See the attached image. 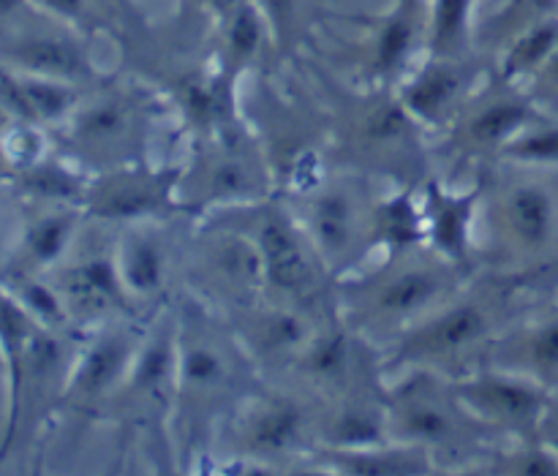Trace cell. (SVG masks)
Returning a JSON list of instances; mask_svg holds the SVG:
<instances>
[{"instance_id":"6da1fadb","label":"cell","mask_w":558,"mask_h":476,"mask_svg":"<svg viewBox=\"0 0 558 476\" xmlns=\"http://www.w3.org/2000/svg\"><path fill=\"white\" fill-rule=\"evenodd\" d=\"M259 365L232 321L194 294L174 308V403L180 444L196 450L218 419L262 387Z\"/></svg>"},{"instance_id":"7a4b0ae2","label":"cell","mask_w":558,"mask_h":476,"mask_svg":"<svg viewBox=\"0 0 558 476\" xmlns=\"http://www.w3.org/2000/svg\"><path fill=\"white\" fill-rule=\"evenodd\" d=\"M474 270L458 267L428 245L387 254L385 265L354 272L336 286L338 319L376 349L396 343L417 321L456 297Z\"/></svg>"},{"instance_id":"3957f363","label":"cell","mask_w":558,"mask_h":476,"mask_svg":"<svg viewBox=\"0 0 558 476\" xmlns=\"http://www.w3.org/2000/svg\"><path fill=\"white\" fill-rule=\"evenodd\" d=\"M390 441L420 447L436 463L483 461L494 439L456 392L452 376L412 368L392 387H385Z\"/></svg>"},{"instance_id":"277c9868","label":"cell","mask_w":558,"mask_h":476,"mask_svg":"<svg viewBox=\"0 0 558 476\" xmlns=\"http://www.w3.org/2000/svg\"><path fill=\"white\" fill-rule=\"evenodd\" d=\"M499 338V300L488 289H466L425 316L387 346L385 368H425L445 376H461L485 363Z\"/></svg>"},{"instance_id":"5b68a950","label":"cell","mask_w":558,"mask_h":476,"mask_svg":"<svg viewBox=\"0 0 558 476\" xmlns=\"http://www.w3.org/2000/svg\"><path fill=\"white\" fill-rule=\"evenodd\" d=\"M292 199H298L294 218L332 281L360 272L371 248H376V196L371 194L368 174L349 167L338 174L325 172L314 185L292 194Z\"/></svg>"},{"instance_id":"8992f818","label":"cell","mask_w":558,"mask_h":476,"mask_svg":"<svg viewBox=\"0 0 558 476\" xmlns=\"http://www.w3.org/2000/svg\"><path fill=\"white\" fill-rule=\"evenodd\" d=\"M267 194V158L251 134L232 123L199 136V152L180 180L183 212L240 210L265 202Z\"/></svg>"},{"instance_id":"52a82bcc","label":"cell","mask_w":558,"mask_h":476,"mask_svg":"<svg viewBox=\"0 0 558 476\" xmlns=\"http://www.w3.org/2000/svg\"><path fill=\"white\" fill-rule=\"evenodd\" d=\"M63 152L87 174L145 161L150 142L147 103L136 93L109 90L82 98L63 125Z\"/></svg>"},{"instance_id":"ba28073f","label":"cell","mask_w":558,"mask_h":476,"mask_svg":"<svg viewBox=\"0 0 558 476\" xmlns=\"http://www.w3.org/2000/svg\"><path fill=\"white\" fill-rule=\"evenodd\" d=\"M183 270L191 294L223 316L251 308L267 297L259 245L248 229L232 223H210L191 237Z\"/></svg>"},{"instance_id":"9c48e42d","label":"cell","mask_w":558,"mask_h":476,"mask_svg":"<svg viewBox=\"0 0 558 476\" xmlns=\"http://www.w3.org/2000/svg\"><path fill=\"white\" fill-rule=\"evenodd\" d=\"M480 216L488 221L499 261H534L548 254L558 234V202L548 183L534 178L483 180Z\"/></svg>"},{"instance_id":"30bf717a","label":"cell","mask_w":558,"mask_h":476,"mask_svg":"<svg viewBox=\"0 0 558 476\" xmlns=\"http://www.w3.org/2000/svg\"><path fill=\"white\" fill-rule=\"evenodd\" d=\"M420 129L423 125L407 112L396 93H371L347 114V125L338 134L343 150L352 156L347 167L368 178L381 172L412 185L423 167Z\"/></svg>"},{"instance_id":"8fae6325","label":"cell","mask_w":558,"mask_h":476,"mask_svg":"<svg viewBox=\"0 0 558 476\" xmlns=\"http://www.w3.org/2000/svg\"><path fill=\"white\" fill-rule=\"evenodd\" d=\"M251 210H254V223L248 232L259 245L267 297L314 310L316 303L325 300L332 276L322 265L319 254L305 237L294 212L270 199L256 202Z\"/></svg>"},{"instance_id":"7c38bea8","label":"cell","mask_w":558,"mask_h":476,"mask_svg":"<svg viewBox=\"0 0 558 476\" xmlns=\"http://www.w3.org/2000/svg\"><path fill=\"white\" fill-rule=\"evenodd\" d=\"M232 447L245 463H281L319 450L316 412L289 392H267L265 387L245 398L227 419Z\"/></svg>"},{"instance_id":"4fadbf2b","label":"cell","mask_w":558,"mask_h":476,"mask_svg":"<svg viewBox=\"0 0 558 476\" xmlns=\"http://www.w3.org/2000/svg\"><path fill=\"white\" fill-rule=\"evenodd\" d=\"M145 330L134 319L112 321L90 330L71 359L60 412L71 417H98L112 408L131 363L142 346Z\"/></svg>"},{"instance_id":"5bb4252c","label":"cell","mask_w":558,"mask_h":476,"mask_svg":"<svg viewBox=\"0 0 558 476\" xmlns=\"http://www.w3.org/2000/svg\"><path fill=\"white\" fill-rule=\"evenodd\" d=\"M180 180H183V167H147L142 161L107 169V172L90 174L82 210H85V218L118 223V227L140 221H169L183 212Z\"/></svg>"},{"instance_id":"9a60e30c","label":"cell","mask_w":558,"mask_h":476,"mask_svg":"<svg viewBox=\"0 0 558 476\" xmlns=\"http://www.w3.org/2000/svg\"><path fill=\"white\" fill-rule=\"evenodd\" d=\"M452 385L469 412L494 436H539V425L554 401L545 385L496 365H477L466 374L452 376Z\"/></svg>"},{"instance_id":"2e32d148","label":"cell","mask_w":558,"mask_h":476,"mask_svg":"<svg viewBox=\"0 0 558 476\" xmlns=\"http://www.w3.org/2000/svg\"><path fill=\"white\" fill-rule=\"evenodd\" d=\"M537 120L532 98L523 96L515 82H499L496 87H480L456 123L447 129L450 150L461 158L501 156L505 147Z\"/></svg>"},{"instance_id":"e0dca14e","label":"cell","mask_w":558,"mask_h":476,"mask_svg":"<svg viewBox=\"0 0 558 476\" xmlns=\"http://www.w3.org/2000/svg\"><path fill=\"white\" fill-rule=\"evenodd\" d=\"M52 283L63 297L71 325H80L82 330L134 319V303L120 281L114 251H98L74 261L65 259L52 270Z\"/></svg>"},{"instance_id":"ac0fdd59","label":"cell","mask_w":558,"mask_h":476,"mask_svg":"<svg viewBox=\"0 0 558 476\" xmlns=\"http://www.w3.org/2000/svg\"><path fill=\"white\" fill-rule=\"evenodd\" d=\"M120 281L134 308L161 305L172 292V281L183 270L185 254H180L167 221H140L123 227L114 245Z\"/></svg>"},{"instance_id":"d6986e66","label":"cell","mask_w":558,"mask_h":476,"mask_svg":"<svg viewBox=\"0 0 558 476\" xmlns=\"http://www.w3.org/2000/svg\"><path fill=\"white\" fill-rule=\"evenodd\" d=\"M227 319L232 321L234 332L248 349L254 363L259 365V370H292L300 354L322 330L314 321V310L276 297L259 300L256 305L238 310Z\"/></svg>"},{"instance_id":"ffe728a7","label":"cell","mask_w":558,"mask_h":476,"mask_svg":"<svg viewBox=\"0 0 558 476\" xmlns=\"http://www.w3.org/2000/svg\"><path fill=\"white\" fill-rule=\"evenodd\" d=\"M420 202L425 216V245L452 265L474 270L483 180L466 191H452L441 180L425 178Z\"/></svg>"},{"instance_id":"44dd1931","label":"cell","mask_w":558,"mask_h":476,"mask_svg":"<svg viewBox=\"0 0 558 476\" xmlns=\"http://www.w3.org/2000/svg\"><path fill=\"white\" fill-rule=\"evenodd\" d=\"M477 90V82L461 60L434 54L414 74L398 82L396 96L420 125L450 129Z\"/></svg>"},{"instance_id":"7402d4cb","label":"cell","mask_w":558,"mask_h":476,"mask_svg":"<svg viewBox=\"0 0 558 476\" xmlns=\"http://www.w3.org/2000/svg\"><path fill=\"white\" fill-rule=\"evenodd\" d=\"M82 218H85V210L76 205H44L36 216L22 223L20 240H16L20 265L11 272L47 276L58 270L74 248Z\"/></svg>"},{"instance_id":"603a6c76","label":"cell","mask_w":558,"mask_h":476,"mask_svg":"<svg viewBox=\"0 0 558 476\" xmlns=\"http://www.w3.org/2000/svg\"><path fill=\"white\" fill-rule=\"evenodd\" d=\"M0 63L20 74L47 76V80L71 82V85H85L93 80V65L80 44L63 36H49V33L11 38L0 49Z\"/></svg>"},{"instance_id":"cb8c5ba5","label":"cell","mask_w":558,"mask_h":476,"mask_svg":"<svg viewBox=\"0 0 558 476\" xmlns=\"http://www.w3.org/2000/svg\"><path fill=\"white\" fill-rule=\"evenodd\" d=\"M483 365L515 370L550 390L558 385V316L523 327L521 332L499 335Z\"/></svg>"},{"instance_id":"d4e9b609","label":"cell","mask_w":558,"mask_h":476,"mask_svg":"<svg viewBox=\"0 0 558 476\" xmlns=\"http://www.w3.org/2000/svg\"><path fill=\"white\" fill-rule=\"evenodd\" d=\"M325 468L349 476H420L434 474L439 463L420 447L385 441L363 450H316Z\"/></svg>"},{"instance_id":"484cf974","label":"cell","mask_w":558,"mask_h":476,"mask_svg":"<svg viewBox=\"0 0 558 476\" xmlns=\"http://www.w3.org/2000/svg\"><path fill=\"white\" fill-rule=\"evenodd\" d=\"M16 185L25 196L36 199L38 205H76L82 207L85 202L87 183L90 174L85 169H76L74 161L65 156H41L31 161L27 167L14 172Z\"/></svg>"},{"instance_id":"4316f807","label":"cell","mask_w":558,"mask_h":476,"mask_svg":"<svg viewBox=\"0 0 558 476\" xmlns=\"http://www.w3.org/2000/svg\"><path fill=\"white\" fill-rule=\"evenodd\" d=\"M374 237L376 248H385L387 254H403L425 245L423 202L414 196V185H401L396 194L376 199Z\"/></svg>"},{"instance_id":"83f0119b","label":"cell","mask_w":558,"mask_h":476,"mask_svg":"<svg viewBox=\"0 0 558 476\" xmlns=\"http://www.w3.org/2000/svg\"><path fill=\"white\" fill-rule=\"evenodd\" d=\"M556 47H558L556 22H545V25L532 27V30H529L526 36L518 38V41L510 47V52H507L505 80L515 82L518 85L521 76L534 74V71H543Z\"/></svg>"},{"instance_id":"f1b7e54d","label":"cell","mask_w":558,"mask_h":476,"mask_svg":"<svg viewBox=\"0 0 558 476\" xmlns=\"http://www.w3.org/2000/svg\"><path fill=\"white\" fill-rule=\"evenodd\" d=\"M499 158L518 167H558V125L537 118L505 147Z\"/></svg>"},{"instance_id":"f546056e","label":"cell","mask_w":558,"mask_h":476,"mask_svg":"<svg viewBox=\"0 0 558 476\" xmlns=\"http://www.w3.org/2000/svg\"><path fill=\"white\" fill-rule=\"evenodd\" d=\"M469 3L472 0H436L430 20V52L439 58H458L466 38Z\"/></svg>"},{"instance_id":"4dcf8cb0","label":"cell","mask_w":558,"mask_h":476,"mask_svg":"<svg viewBox=\"0 0 558 476\" xmlns=\"http://www.w3.org/2000/svg\"><path fill=\"white\" fill-rule=\"evenodd\" d=\"M414 47V27L407 16H392L385 27H381L379 38H376L374 52V71L379 80H390L398 71L407 65L409 54Z\"/></svg>"},{"instance_id":"1f68e13d","label":"cell","mask_w":558,"mask_h":476,"mask_svg":"<svg viewBox=\"0 0 558 476\" xmlns=\"http://www.w3.org/2000/svg\"><path fill=\"white\" fill-rule=\"evenodd\" d=\"M262 44V22L254 9L243 5L238 14L232 16L227 30V54L232 60L234 69H243L245 63L256 58Z\"/></svg>"},{"instance_id":"d6a6232c","label":"cell","mask_w":558,"mask_h":476,"mask_svg":"<svg viewBox=\"0 0 558 476\" xmlns=\"http://www.w3.org/2000/svg\"><path fill=\"white\" fill-rule=\"evenodd\" d=\"M49 14L63 16V20H76L85 11V0H38Z\"/></svg>"},{"instance_id":"836d02e7","label":"cell","mask_w":558,"mask_h":476,"mask_svg":"<svg viewBox=\"0 0 558 476\" xmlns=\"http://www.w3.org/2000/svg\"><path fill=\"white\" fill-rule=\"evenodd\" d=\"M539 439H545L548 444H554L558 450V401L554 398L548 406V414H545L543 425H539Z\"/></svg>"},{"instance_id":"e575fe53","label":"cell","mask_w":558,"mask_h":476,"mask_svg":"<svg viewBox=\"0 0 558 476\" xmlns=\"http://www.w3.org/2000/svg\"><path fill=\"white\" fill-rule=\"evenodd\" d=\"M543 71L558 85V47L554 49V54H550V60H548V63H545Z\"/></svg>"},{"instance_id":"d590c367","label":"cell","mask_w":558,"mask_h":476,"mask_svg":"<svg viewBox=\"0 0 558 476\" xmlns=\"http://www.w3.org/2000/svg\"><path fill=\"white\" fill-rule=\"evenodd\" d=\"M0 178H14V169H11L9 158H5L3 145H0Z\"/></svg>"},{"instance_id":"8d00e7d4","label":"cell","mask_w":558,"mask_h":476,"mask_svg":"<svg viewBox=\"0 0 558 476\" xmlns=\"http://www.w3.org/2000/svg\"><path fill=\"white\" fill-rule=\"evenodd\" d=\"M22 5V0H0V16H9L14 14L16 9Z\"/></svg>"},{"instance_id":"74e56055","label":"cell","mask_w":558,"mask_h":476,"mask_svg":"<svg viewBox=\"0 0 558 476\" xmlns=\"http://www.w3.org/2000/svg\"><path fill=\"white\" fill-rule=\"evenodd\" d=\"M213 3H218V5H229V3H232V0H213Z\"/></svg>"}]
</instances>
